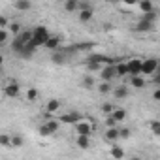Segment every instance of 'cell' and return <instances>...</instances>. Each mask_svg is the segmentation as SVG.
<instances>
[{"instance_id":"1","label":"cell","mask_w":160,"mask_h":160,"mask_svg":"<svg viewBox=\"0 0 160 160\" xmlns=\"http://www.w3.org/2000/svg\"><path fill=\"white\" fill-rule=\"evenodd\" d=\"M30 40H32V30H21V32L12 40V45H10V47H12L13 53L19 55V53L23 51V47H25Z\"/></svg>"},{"instance_id":"2","label":"cell","mask_w":160,"mask_h":160,"mask_svg":"<svg viewBox=\"0 0 160 160\" xmlns=\"http://www.w3.org/2000/svg\"><path fill=\"white\" fill-rule=\"evenodd\" d=\"M49 36H51V34H49V28H47V27H43V25H40V27H36V28H32V42H34L38 47H40V45L43 47V43L49 40Z\"/></svg>"},{"instance_id":"3","label":"cell","mask_w":160,"mask_h":160,"mask_svg":"<svg viewBox=\"0 0 160 160\" xmlns=\"http://www.w3.org/2000/svg\"><path fill=\"white\" fill-rule=\"evenodd\" d=\"M156 70H158V58H156V57H149V58L141 60L139 75H141V77H143V75H152V73H156Z\"/></svg>"},{"instance_id":"4","label":"cell","mask_w":160,"mask_h":160,"mask_svg":"<svg viewBox=\"0 0 160 160\" xmlns=\"http://www.w3.org/2000/svg\"><path fill=\"white\" fill-rule=\"evenodd\" d=\"M57 121L62 122V124H77V122H81V121H83V117H81V113H77V111H70V113L60 115Z\"/></svg>"},{"instance_id":"5","label":"cell","mask_w":160,"mask_h":160,"mask_svg":"<svg viewBox=\"0 0 160 160\" xmlns=\"http://www.w3.org/2000/svg\"><path fill=\"white\" fill-rule=\"evenodd\" d=\"M126 70L130 77H138L141 70V58H130V62H126Z\"/></svg>"},{"instance_id":"6","label":"cell","mask_w":160,"mask_h":160,"mask_svg":"<svg viewBox=\"0 0 160 160\" xmlns=\"http://www.w3.org/2000/svg\"><path fill=\"white\" fill-rule=\"evenodd\" d=\"M75 134L77 136H89L91 138V134H92V126H91V122L89 121H81V122H77L75 124Z\"/></svg>"},{"instance_id":"7","label":"cell","mask_w":160,"mask_h":160,"mask_svg":"<svg viewBox=\"0 0 160 160\" xmlns=\"http://www.w3.org/2000/svg\"><path fill=\"white\" fill-rule=\"evenodd\" d=\"M115 77H117L115 75V66H102V70H100V79L102 81L111 83Z\"/></svg>"},{"instance_id":"8","label":"cell","mask_w":160,"mask_h":160,"mask_svg":"<svg viewBox=\"0 0 160 160\" xmlns=\"http://www.w3.org/2000/svg\"><path fill=\"white\" fill-rule=\"evenodd\" d=\"M19 92H21V87H19L17 83H8V85L4 87V94H6L8 98H17Z\"/></svg>"},{"instance_id":"9","label":"cell","mask_w":160,"mask_h":160,"mask_svg":"<svg viewBox=\"0 0 160 160\" xmlns=\"http://www.w3.org/2000/svg\"><path fill=\"white\" fill-rule=\"evenodd\" d=\"M94 42H77L73 43V51L75 53H83V51H92L94 49Z\"/></svg>"},{"instance_id":"10","label":"cell","mask_w":160,"mask_h":160,"mask_svg":"<svg viewBox=\"0 0 160 160\" xmlns=\"http://www.w3.org/2000/svg\"><path fill=\"white\" fill-rule=\"evenodd\" d=\"M43 47L49 49L51 53L57 51V49H60V36H49V40L43 43Z\"/></svg>"},{"instance_id":"11","label":"cell","mask_w":160,"mask_h":160,"mask_svg":"<svg viewBox=\"0 0 160 160\" xmlns=\"http://www.w3.org/2000/svg\"><path fill=\"white\" fill-rule=\"evenodd\" d=\"M36 49H38V45H36V43H34V42L30 40V42H28V43H27V45L23 47V51L19 53V57H23V58H30V57H32V55L36 53Z\"/></svg>"},{"instance_id":"12","label":"cell","mask_w":160,"mask_h":160,"mask_svg":"<svg viewBox=\"0 0 160 160\" xmlns=\"http://www.w3.org/2000/svg\"><path fill=\"white\" fill-rule=\"evenodd\" d=\"M111 92H113L115 100H124V98L128 96V92H130V91H128V87H126V85H119V87H115Z\"/></svg>"},{"instance_id":"13","label":"cell","mask_w":160,"mask_h":160,"mask_svg":"<svg viewBox=\"0 0 160 160\" xmlns=\"http://www.w3.org/2000/svg\"><path fill=\"white\" fill-rule=\"evenodd\" d=\"M145 85H147V81H145V77H141V75H138V77H130V87L132 89H145Z\"/></svg>"},{"instance_id":"14","label":"cell","mask_w":160,"mask_h":160,"mask_svg":"<svg viewBox=\"0 0 160 160\" xmlns=\"http://www.w3.org/2000/svg\"><path fill=\"white\" fill-rule=\"evenodd\" d=\"M75 145L81 149V151H87V149L91 147V138H89V136H77Z\"/></svg>"},{"instance_id":"15","label":"cell","mask_w":160,"mask_h":160,"mask_svg":"<svg viewBox=\"0 0 160 160\" xmlns=\"http://www.w3.org/2000/svg\"><path fill=\"white\" fill-rule=\"evenodd\" d=\"M60 109V102L57 100V98H51L47 104H45V111H47V115H53L55 111H58Z\"/></svg>"},{"instance_id":"16","label":"cell","mask_w":160,"mask_h":160,"mask_svg":"<svg viewBox=\"0 0 160 160\" xmlns=\"http://www.w3.org/2000/svg\"><path fill=\"white\" fill-rule=\"evenodd\" d=\"M13 8L19 10V12H28V10L32 8V2H30V0H15V2H13Z\"/></svg>"},{"instance_id":"17","label":"cell","mask_w":160,"mask_h":160,"mask_svg":"<svg viewBox=\"0 0 160 160\" xmlns=\"http://www.w3.org/2000/svg\"><path fill=\"white\" fill-rule=\"evenodd\" d=\"M51 62H53V64H64V62H66V55H64L60 49H57V51L51 53Z\"/></svg>"},{"instance_id":"18","label":"cell","mask_w":160,"mask_h":160,"mask_svg":"<svg viewBox=\"0 0 160 160\" xmlns=\"http://www.w3.org/2000/svg\"><path fill=\"white\" fill-rule=\"evenodd\" d=\"M152 28H154V25L152 23H147L143 19H139V23L136 25V32H151Z\"/></svg>"},{"instance_id":"19","label":"cell","mask_w":160,"mask_h":160,"mask_svg":"<svg viewBox=\"0 0 160 160\" xmlns=\"http://www.w3.org/2000/svg\"><path fill=\"white\" fill-rule=\"evenodd\" d=\"M109 154H111V158H115V160H122V158H124V149L113 143V147H111Z\"/></svg>"},{"instance_id":"20","label":"cell","mask_w":160,"mask_h":160,"mask_svg":"<svg viewBox=\"0 0 160 160\" xmlns=\"http://www.w3.org/2000/svg\"><path fill=\"white\" fill-rule=\"evenodd\" d=\"M10 145L12 147H23L25 145V138L21 134H12L10 136Z\"/></svg>"},{"instance_id":"21","label":"cell","mask_w":160,"mask_h":160,"mask_svg":"<svg viewBox=\"0 0 160 160\" xmlns=\"http://www.w3.org/2000/svg\"><path fill=\"white\" fill-rule=\"evenodd\" d=\"M92 15H94V12H92V8H87V10H81V12H79V21H81V23H89V21L92 19Z\"/></svg>"},{"instance_id":"22","label":"cell","mask_w":160,"mask_h":160,"mask_svg":"<svg viewBox=\"0 0 160 160\" xmlns=\"http://www.w3.org/2000/svg\"><path fill=\"white\" fill-rule=\"evenodd\" d=\"M106 139L111 141V143H115V141L119 139V128H117V126H115V128H108V130H106Z\"/></svg>"},{"instance_id":"23","label":"cell","mask_w":160,"mask_h":160,"mask_svg":"<svg viewBox=\"0 0 160 160\" xmlns=\"http://www.w3.org/2000/svg\"><path fill=\"white\" fill-rule=\"evenodd\" d=\"M115 75H117V77H124V75H128L126 62H117V64H115Z\"/></svg>"},{"instance_id":"24","label":"cell","mask_w":160,"mask_h":160,"mask_svg":"<svg viewBox=\"0 0 160 160\" xmlns=\"http://www.w3.org/2000/svg\"><path fill=\"white\" fill-rule=\"evenodd\" d=\"M45 126H47V130H49V132H51V136H53V134H57V132H58L60 122H58L57 119H51V121H45Z\"/></svg>"},{"instance_id":"25","label":"cell","mask_w":160,"mask_h":160,"mask_svg":"<svg viewBox=\"0 0 160 160\" xmlns=\"http://www.w3.org/2000/svg\"><path fill=\"white\" fill-rule=\"evenodd\" d=\"M111 119H113L115 122H121V121H124V119H126V111H124V109H113Z\"/></svg>"},{"instance_id":"26","label":"cell","mask_w":160,"mask_h":160,"mask_svg":"<svg viewBox=\"0 0 160 160\" xmlns=\"http://www.w3.org/2000/svg\"><path fill=\"white\" fill-rule=\"evenodd\" d=\"M138 6H139V10H141L143 13H149V12H152V10H154V6H152L151 0H141Z\"/></svg>"},{"instance_id":"27","label":"cell","mask_w":160,"mask_h":160,"mask_svg":"<svg viewBox=\"0 0 160 160\" xmlns=\"http://www.w3.org/2000/svg\"><path fill=\"white\" fill-rule=\"evenodd\" d=\"M141 19H143V21H147V23H152V25H154V23L158 21V13L152 10V12H149V13H143V17H141Z\"/></svg>"},{"instance_id":"28","label":"cell","mask_w":160,"mask_h":160,"mask_svg":"<svg viewBox=\"0 0 160 160\" xmlns=\"http://www.w3.org/2000/svg\"><path fill=\"white\" fill-rule=\"evenodd\" d=\"M111 91H113V85H111V83L102 81V83L98 85V92H100V94H109Z\"/></svg>"},{"instance_id":"29","label":"cell","mask_w":160,"mask_h":160,"mask_svg":"<svg viewBox=\"0 0 160 160\" xmlns=\"http://www.w3.org/2000/svg\"><path fill=\"white\" fill-rule=\"evenodd\" d=\"M64 10H66L68 13L75 12V10H77V0H66V2H64Z\"/></svg>"},{"instance_id":"30","label":"cell","mask_w":160,"mask_h":160,"mask_svg":"<svg viewBox=\"0 0 160 160\" xmlns=\"http://www.w3.org/2000/svg\"><path fill=\"white\" fill-rule=\"evenodd\" d=\"M81 85H83L85 89H92V87H94V77H92V75H85L83 81H81Z\"/></svg>"},{"instance_id":"31","label":"cell","mask_w":160,"mask_h":160,"mask_svg":"<svg viewBox=\"0 0 160 160\" xmlns=\"http://www.w3.org/2000/svg\"><path fill=\"white\" fill-rule=\"evenodd\" d=\"M38 94H40V92H38V89L30 87V89L27 91V100H28V102H34V100L38 98Z\"/></svg>"},{"instance_id":"32","label":"cell","mask_w":160,"mask_h":160,"mask_svg":"<svg viewBox=\"0 0 160 160\" xmlns=\"http://www.w3.org/2000/svg\"><path fill=\"white\" fill-rule=\"evenodd\" d=\"M113 109H115V106H113L111 102H106V104H102V113H106V115H111V113H113Z\"/></svg>"},{"instance_id":"33","label":"cell","mask_w":160,"mask_h":160,"mask_svg":"<svg viewBox=\"0 0 160 160\" xmlns=\"http://www.w3.org/2000/svg\"><path fill=\"white\" fill-rule=\"evenodd\" d=\"M0 147H12L10 145V134H0Z\"/></svg>"},{"instance_id":"34","label":"cell","mask_w":160,"mask_h":160,"mask_svg":"<svg viewBox=\"0 0 160 160\" xmlns=\"http://www.w3.org/2000/svg\"><path fill=\"white\" fill-rule=\"evenodd\" d=\"M8 28H10V32H12V34H15V36H17V34L23 30L19 23H10V25H8Z\"/></svg>"},{"instance_id":"35","label":"cell","mask_w":160,"mask_h":160,"mask_svg":"<svg viewBox=\"0 0 160 160\" xmlns=\"http://www.w3.org/2000/svg\"><path fill=\"white\" fill-rule=\"evenodd\" d=\"M130 136H132V130H130V128H119V138L128 139Z\"/></svg>"},{"instance_id":"36","label":"cell","mask_w":160,"mask_h":160,"mask_svg":"<svg viewBox=\"0 0 160 160\" xmlns=\"http://www.w3.org/2000/svg\"><path fill=\"white\" fill-rule=\"evenodd\" d=\"M8 40H10V32L8 30H0V47H2Z\"/></svg>"},{"instance_id":"37","label":"cell","mask_w":160,"mask_h":160,"mask_svg":"<svg viewBox=\"0 0 160 160\" xmlns=\"http://www.w3.org/2000/svg\"><path fill=\"white\" fill-rule=\"evenodd\" d=\"M151 130H152L154 136H160V122H158V121H152V122H151Z\"/></svg>"},{"instance_id":"38","label":"cell","mask_w":160,"mask_h":160,"mask_svg":"<svg viewBox=\"0 0 160 160\" xmlns=\"http://www.w3.org/2000/svg\"><path fill=\"white\" fill-rule=\"evenodd\" d=\"M8 25H10V19H8V17H4V15H0V30H6V28H8Z\"/></svg>"},{"instance_id":"39","label":"cell","mask_w":160,"mask_h":160,"mask_svg":"<svg viewBox=\"0 0 160 160\" xmlns=\"http://www.w3.org/2000/svg\"><path fill=\"white\" fill-rule=\"evenodd\" d=\"M89 72H100L102 70V64H85Z\"/></svg>"},{"instance_id":"40","label":"cell","mask_w":160,"mask_h":160,"mask_svg":"<svg viewBox=\"0 0 160 160\" xmlns=\"http://www.w3.org/2000/svg\"><path fill=\"white\" fill-rule=\"evenodd\" d=\"M38 132H40V136H43V138H47V136H51V132L47 130V126H45V124H42V126L38 128Z\"/></svg>"},{"instance_id":"41","label":"cell","mask_w":160,"mask_h":160,"mask_svg":"<svg viewBox=\"0 0 160 160\" xmlns=\"http://www.w3.org/2000/svg\"><path fill=\"white\" fill-rule=\"evenodd\" d=\"M106 124H108V128H115V126H117V122H115V121L111 119V115H109V117L106 119Z\"/></svg>"},{"instance_id":"42","label":"cell","mask_w":160,"mask_h":160,"mask_svg":"<svg viewBox=\"0 0 160 160\" xmlns=\"http://www.w3.org/2000/svg\"><path fill=\"white\" fill-rule=\"evenodd\" d=\"M152 98H154V100H160V89H156V91L152 92Z\"/></svg>"},{"instance_id":"43","label":"cell","mask_w":160,"mask_h":160,"mask_svg":"<svg viewBox=\"0 0 160 160\" xmlns=\"http://www.w3.org/2000/svg\"><path fill=\"white\" fill-rule=\"evenodd\" d=\"M2 62H4V57H2V55H0V66H2Z\"/></svg>"},{"instance_id":"44","label":"cell","mask_w":160,"mask_h":160,"mask_svg":"<svg viewBox=\"0 0 160 160\" xmlns=\"http://www.w3.org/2000/svg\"><path fill=\"white\" fill-rule=\"evenodd\" d=\"M130 160H141V158H139V156H132Z\"/></svg>"}]
</instances>
